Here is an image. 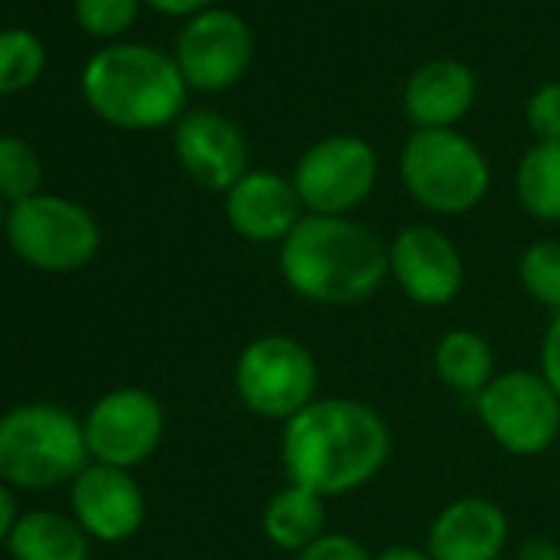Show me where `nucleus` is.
<instances>
[{
    "label": "nucleus",
    "instance_id": "nucleus-1",
    "mask_svg": "<svg viewBox=\"0 0 560 560\" xmlns=\"http://www.w3.org/2000/svg\"><path fill=\"white\" fill-rule=\"evenodd\" d=\"M393 435L386 419L360 399H317L280 432V462L291 485L320 498L350 494L370 485L389 462Z\"/></svg>",
    "mask_w": 560,
    "mask_h": 560
},
{
    "label": "nucleus",
    "instance_id": "nucleus-2",
    "mask_svg": "<svg viewBox=\"0 0 560 560\" xmlns=\"http://www.w3.org/2000/svg\"><path fill=\"white\" fill-rule=\"evenodd\" d=\"M284 284L311 304L347 307L373 298L389 277V244L350 218L304 214L277 254Z\"/></svg>",
    "mask_w": 560,
    "mask_h": 560
},
{
    "label": "nucleus",
    "instance_id": "nucleus-3",
    "mask_svg": "<svg viewBox=\"0 0 560 560\" xmlns=\"http://www.w3.org/2000/svg\"><path fill=\"white\" fill-rule=\"evenodd\" d=\"M86 103L113 126L159 129L185 106V77L178 60L162 50L122 44L100 50L83 70Z\"/></svg>",
    "mask_w": 560,
    "mask_h": 560
},
{
    "label": "nucleus",
    "instance_id": "nucleus-4",
    "mask_svg": "<svg viewBox=\"0 0 560 560\" xmlns=\"http://www.w3.org/2000/svg\"><path fill=\"white\" fill-rule=\"evenodd\" d=\"M86 458L83 422L60 406L31 402L0 416V478L8 485L44 491L77 481Z\"/></svg>",
    "mask_w": 560,
    "mask_h": 560
},
{
    "label": "nucleus",
    "instance_id": "nucleus-5",
    "mask_svg": "<svg viewBox=\"0 0 560 560\" xmlns=\"http://www.w3.org/2000/svg\"><path fill=\"white\" fill-rule=\"evenodd\" d=\"M399 172L409 195L435 214H468L491 188L485 155L455 129H416Z\"/></svg>",
    "mask_w": 560,
    "mask_h": 560
},
{
    "label": "nucleus",
    "instance_id": "nucleus-6",
    "mask_svg": "<svg viewBox=\"0 0 560 560\" xmlns=\"http://www.w3.org/2000/svg\"><path fill=\"white\" fill-rule=\"evenodd\" d=\"M320 366L314 353L284 334L250 340L234 366V389L244 409L260 419L291 422L311 402H317Z\"/></svg>",
    "mask_w": 560,
    "mask_h": 560
},
{
    "label": "nucleus",
    "instance_id": "nucleus-7",
    "mask_svg": "<svg viewBox=\"0 0 560 560\" xmlns=\"http://www.w3.org/2000/svg\"><path fill=\"white\" fill-rule=\"evenodd\" d=\"M4 228L18 257L50 273L80 270L100 250L96 218L83 205L60 195H34L18 201Z\"/></svg>",
    "mask_w": 560,
    "mask_h": 560
},
{
    "label": "nucleus",
    "instance_id": "nucleus-8",
    "mask_svg": "<svg viewBox=\"0 0 560 560\" xmlns=\"http://www.w3.org/2000/svg\"><path fill=\"white\" fill-rule=\"evenodd\" d=\"M475 406L488 435L521 458L547 452L560 432V399L540 373H498Z\"/></svg>",
    "mask_w": 560,
    "mask_h": 560
},
{
    "label": "nucleus",
    "instance_id": "nucleus-9",
    "mask_svg": "<svg viewBox=\"0 0 560 560\" xmlns=\"http://www.w3.org/2000/svg\"><path fill=\"white\" fill-rule=\"evenodd\" d=\"M376 152L357 136H330L304 152L294 172V188L311 214L347 218L376 185Z\"/></svg>",
    "mask_w": 560,
    "mask_h": 560
},
{
    "label": "nucleus",
    "instance_id": "nucleus-10",
    "mask_svg": "<svg viewBox=\"0 0 560 560\" xmlns=\"http://www.w3.org/2000/svg\"><path fill=\"white\" fill-rule=\"evenodd\" d=\"M165 432V412L145 389L122 386L96 399L83 422L86 448L100 465L136 468L159 448Z\"/></svg>",
    "mask_w": 560,
    "mask_h": 560
},
{
    "label": "nucleus",
    "instance_id": "nucleus-11",
    "mask_svg": "<svg viewBox=\"0 0 560 560\" xmlns=\"http://www.w3.org/2000/svg\"><path fill=\"white\" fill-rule=\"evenodd\" d=\"M389 277L419 307H445L465 288V260L448 234L409 224L389 244Z\"/></svg>",
    "mask_w": 560,
    "mask_h": 560
},
{
    "label": "nucleus",
    "instance_id": "nucleus-12",
    "mask_svg": "<svg viewBox=\"0 0 560 560\" xmlns=\"http://www.w3.org/2000/svg\"><path fill=\"white\" fill-rule=\"evenodd\" d=\"M250 63V31L231 11L198 14L178 37V70L198 90H224Z\"/></svg>",
    "mask_w": 560,
    "mask_h": 560
},
{
    "label": "nucleus",
    "instance_id": "nucleus-13",
    "mask_svg": "<svg viewBox=\"0 0 560 560\" xmlns=\"http://www.w3.org/2000/svg\"><path fill=\"white\" fill-rule=\"evenodd\" d=\"M70 494L77 524L103 544L129 540L145 521V494L126 468L86 465Z\"/></svg>",
    "mask_w": 560,
    "mask_h": 560
},
{
    "label": "nucleus",
    "instance_id": "nucleus-14",
    "mask_svg": "<svg viewBox=\"0 0 560 560\" xmlns=\"http://www.w3.org/2000/svg\"><path fill=\"white\" fill-rule=\"evenodd\" d=\"M175 152L182 168L211 191H231L247 175V142L241 129L208 109L188 113L175 129Z\"/></svg>",
    "mask_w": 560,
    "mask_h": 560
},
{
    "label": "nucleus",
    "instance_id": "nucleus-15",
    "mask_svg": "<svg viewBox=\"0 0 560 560\" xmlns=\"http://www.w3.org/2000/svg\"><path fill=\"white\" fill-rule=\"evenodd\" d=\"M228 224L254 244H284L304 218V201L277 172H247L224 198Z\"/></svg>",
    "mask_w": 560,
    "mask_h": 560
},
{
    "label": "nucleus",
    "instance_id": "nucleus-16",
    "mask_svg": "<svg viewBox=\"0 0 560 560\" xmlns=\"http://www.w3.org/2000/svg\"><path fill=\"white\" fill-rule=\"evenodd\" d=\"M504 544V511L488 498H458L435 514L425 550L432 560H498Z\"/></svg>",
    "mask_w": 560,
    "mask_h": 560
},
{
    "label": "nucleus",
    "instance_id": "nucleus-17",
    "mask_svg": "<svg viewBox=\"0 0 560 560\" xmlns=\"http://www.w3.org/2000/svg\"><path fill=\"white\" fill-rule=\"evenodd\" d=\"M475 100V77L458 60H432L412 73L402 109L416 129H452Z\"/></svg>",
    "mask_w": 560,
    "mask_h": 560
},
{
    "label": "nucleus",
    "instance_id": "nucleus-18",
    "mask_svg": "<svg viewBox=\"0 0 560 560\" xmlns=\"http://www.w3.org/2000/svg\"><path fill=\"white\" fill-rule=\"evenodd\" d=\"M327 498H320L317 491L304 488V485H284L267 504L260 514V527L264 537L280 547L301 553L304 547H311L314 540H320L327 530Z\"/></svg>",
    "mask_w": 560,
    "mask_h": 560
},
{
    "label": "nucleus",
    "instance_id": "nucleus-19",
    "mask_svg": "<svg viewBox=\"0 0 560 560\" xmlns=\"http://www.w3.org/2000/svg\"><path fill=\"white\" fill-rule=\"evenodd\" d=\"M14 560H90V534L57 511L24 514L8 537Z\"/></svg>",
    "mask_w": 560,
    "mask_h": 560
},
{
    "label": "nucleus",
    "instance_id": "nucleus-20",
    "mask_svg": "<svg viewBox=\"0 0 560 560\" xmlns=\"http://www.w3.org/2000/svg\"><path fill=\"white\" fill-rule=\"evenodd\" d=\"M435 376L458 396H481L494 373V353L491 343L475 330H448L435 343Z\"/></svg>",
    "mask_w": 560,
    "mask_h": 560
},
{
    "label": "nucleus",
    "instance_id": "nucleus-21",
    "mask_svg": "<svg viewBox=\"0 0 560 560\" xmlns=\"http://www.w3.org/2000/svg\"><path fill=\"white\" fill-rule=\"evenodd\" d=\"M517 198L537 221H560V142H537L517 165Z\"/></svg>",
    "mask_w": 560,
    "mask_h": 560
},
{
    "label": "nucleus",
    "instance_id": "nucleus-22",
    "mask_svg": "<svg viewBox=\"0 0 560 560\" xmlns=\"http://www.w3.org/2000/svg\"><path fill=\"white\" fill-rule=\"evenodd\" d=\"M521 288L540 307L560 314V241H537L521 254Z\"/></svg>",
    "mask_w": 560,
    "mask_h": 560
},
{
    "label": "nucleus",
    "instance_id": "nucleus-23",
    "mask_svg": "<svg viewBox=\"0 0 560 560\" xmlns=\"http://www.w3.org/2000/svg\"><path fill=\"white\" fill-rule=\"evenodd\" d=\"M44 44L31 31H0V93L31 86L44 70Z\"/></svg>",
    "mask_w": 560,
    "mask_h": 560
},
{
    "label": "nucleus",
    "instance_id": "nucleus-24",
    "mask_svg": "<svg viewBox=\"0 0 560 560\" xmlns=\"http://www.w3.org/2000/svg\"><path fill=\"white\" fill-rule=\"evenodd\" d=\"M40 155L34 152L31 142L18 139V136H0V198L27 201L34 195H40Z\"/></svg>",
    "mask_w": 560,
    "mask_h": 560
},
{
    "label": "nucleus",
    "instance_id": "nucleus-25",
    "mask_svg": "<svg viewBox=\"0 0 560 560\" xmlns=\"http://www.w3.org/2000/svg\"><path fill=\"white\" fill-rule=\"evenodd\" d=\"M139 11V0H77L80 24L96 37L122 34Z\"/></svg>",
    "mask_w": 560,
    "mask_h": 560
},
{
    "label": "nucleus",
    "instance_id": "nucleus-26",
    "mask_svg": "<svg viewBox=\"0 0 560 560\" xmlns=\"http://www.w3.org/2000/svg\"><path fill=\"white\" fill-rule=\"evenodd\" d=\"M527 122L540 142H560V83H547L530 96Z\"/></svg>",
    "mask_w": 560,
    "mask_h": 560
},
{
    "label": "nucleus",
    "instance_id": "nucleus-27",
    "mask_svg": "<svg viewBox=\"0 0 560 560\" xmlns=\"http://www.w3.org/2000/svg\"><path fill=\"white\" fill-rule=\"evenodd\" d=\"M294 560H373V557L350 534H324L320 540H314L311 547L294 553Z\"/></svg>",
    "mask_w": 560,
    "mask_h": 560
},
{
    "label": "nucleus",
    "instance_id": "nucleus-28",
    "mask_svg": "<svg viewBox=\"0 0 560 560\" xmlns=\"http://www.w3.org/2000/svg\"><path fill=\"white\" fill-rule=\"evenodd\" d=\"M540 376L560 399V314H553L544 343H540Z\"/></svg>",
    "mask_w": 560,
    "mask_h": 560
},
{
    "label": "nucleus",
    "instance_id": "nucleus-29",
    "mask_svg": "<svg viewBox=\"0 0 560 560\" xmlns=\"http://www.w3.org/2000/svg\"><path fill=\"white\" fill-rule=\"evenodd\" d=\"M18 501H14V491L0 481V540H8L18 527Z\"/></svg>",
    "mask_w": 560,
    "mask_h": 560
},
{
    "label": "nucleus",
    "instance_id": "nucleus-30",
    "mask_svg": "<svg viewBox=\"0 0 560 560\" xmlns=\"http://www.w3.org/2000/svg\"><path fill=\"white\" fill-rule=\"evenodd\" d=\"M514 560H560V547L547 537H534V540L521 544Z\"/></svg>",
    "mask_w": 560,
    "mask_h": 560
},
{
    "label": "nucleus",
    "instance_id": "nucleus-31",
    "mask_svg": "<svg viewBox=\"0 0 560 560\" xmlns=\"http://www.w3.org/2000/svg\"><path fill=\"white\" fill-rule=\"evenodd\" d=\"M373 560H432V557H429V550H422V547H412V544H393V547L380 550Z\"/></svg>",
    "mask_w": 560,
    "mask_h": 560
},
{
    "label": "nucleus",
    "instance_id": "nucleus-32",
    "mask_svg": "<svg viewBox=\"0 0 560 560\" xmlns=\"http://www.w3.org/2000/svg\"><path fill=\"white\" fill-rule=\"evenodd\" d=\"M152 8H159L162 14H191V11H201L208 0H149Z\"/></svg>",
    "mask_w": 560,
    "mask_h": 560
},
{
    "label": "nucleus",
    "instance_id": "nucleus-33",
    "mask_svg": "<svg viewBox=\"0 0 560 560\" xmlns=\"http://www.w3.org/2000/svg\"><path fill=\"white\" fill-rule=\"evenodd\" d=\"M4 221H8V218H4V208H0V224H4Z\"/></svg>",
    "mask_w": 560,
    "mask_h": 560
}]
</instances>
